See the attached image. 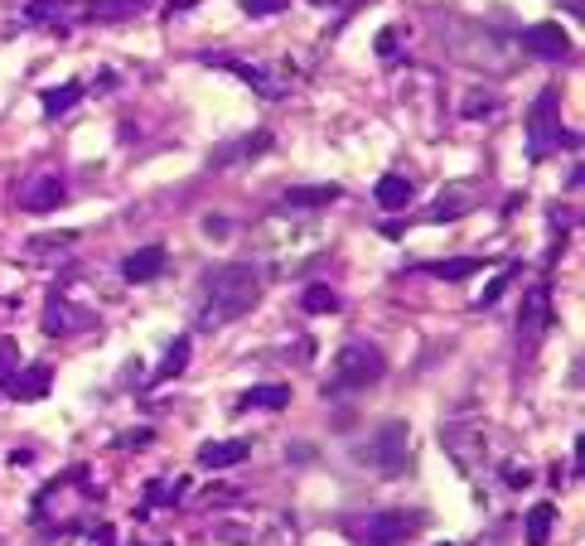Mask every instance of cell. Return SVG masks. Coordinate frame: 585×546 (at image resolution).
Segmentation results:
<instances>
[{
  "instance_id": "484cf974",
  "label": "cell",
  "mask_w": 585,
  "mask_h": 546,
  "mask_svg": "<svg viewBox=\"0 0 585 546\" xmlns=\"http://www.w3.org/2000/svg\"><path fill=\"white\" fill-rule=\"evenodd\" d=\"M185 363H189V338H175V344L165 348L161 368H155V382H169V378H179V372H185Z\"/></svg>"
},
{
  "instance_id": "ac0fdd59",
  "label": "cell",
  "mask_w": 585,
  "mask_h": 546,
  "mask_svg": "<svg viewBox=\"0 0 585 546\" xmlns=\"http://www.w3.org/2000/svg\"><path fill=\"white\" fill-rule=\"evenodd\" d=\"M290 406V387L286 382H262V387H247L238 397V411H286Z\"/></svg>"
},
{
  "instance_id": "9a60e30c",
  "label": "cell",
  "mask_w": 585,
  "mask_h": 546,
  "mask_svg": "<svg viewBox=\"0 0 585 546\" xmlns=\"http://www.w3.org/2000/svg\"><path fill=\"white\" fill-rule=\"evenodd\" d=\"M474 203H479V193H470V189H445L435 203H426L421 218H426V223H455V218L474 213Z\"/></svg>"
},
{
  "instance_id": "52a82bcc",
  "label": "cell",
  "mask_w": 585,
  "mask_h": 546,
  "mask_svg": "<svg viewBox=\"0 0 585 546\" xmlns=\"http://www.w3.org/2000/svg\"><path fill=\"white\" fill-rule=\"evenodd\" d=\"M199 64L238 73V78L247 82V88L257 92V97H266V102H276V97H286V82H272V73H262L257 64H247V58H233V54H199Z\"/></svg>"
},
{
  "instance_id": "7402d4cb",
  "label": "cell",
  "mask_w": 585,
  "mask_h": 546,
  "mask_svg": "<svg viewBox=\"0 0 585 546\" xmlns=\"http://www.w3.org/2000/svg\"><path fill=\"white\" fill-rule=\"evenodd\" d=\"M82 97H88V82H64V88H48L44 92V112L48 116H68Z\"/></svg>"
},
{
  "instance_id": "30bf717a",
  "label": "cell",
  "mask_w": 585,
  "mask_h": 546,
  "mask_svg": "<svg viewBox=\"0 0 585 546\" xmlns=\"http://www.w3.org/2000/svg\"><path fill=\"white\" fill-rule=\"evenodd\" d=\"M522 48H528L532 58H566L571 54V40H566L562 24L542 20V24H528V30H522Z\"/></svg>"
},
{
  "instance_id": "4fadbf2b",
  "label": "cell",
  "mask_w": 585,
  "mask_h": 546,
  "mask_svg": "<svg viewBox=\"0 0 585 546\" xmlns=\"http://www.w3.org/2000/svg\"><path fill=\"white\" fill-rule=\"evenodd\" d=\"M64 199H68V193H64V179H58V175H40V179H30V185H24L20 209H24V213H54Z\"/></svg>"
},
{
  "instance_id": "d4e9b609",
  "label": "cell",
  "mask_w": 585,
  "mask_h": 546,
  "mask_svg": "<svg viewBox=\"0 0 585 546\" xmlns=\"http://www.w3.org/2000/svg\"><path fill=\"white\" fill-rule=\"evenodd\" d=\"M552 527H556V503H538L528 513V546H547Z\"/></svg>"
},
{
  "instance_id": "6da1fadb",
  "label": "cell",
  "mask_w": 585,
  "mask_h": 546,
  "mask_svg": "<svg viewBox=\"0 0 585 546\" xmlns=\"http://www.w3.org/2000/svg\"><path fill=\"white\" fill-rule=\"evenodd\" d=\"M257 300H262V271L252 261L209 266L199 281V314H194V324L199 330H223V324L257 310Z\"/></svg>"
},
{
  "instance_id": "ba28073f",
  "label": "cell",
  "mask_w": 585,
  "mask_h": 546,
  "mask_svg": "<svg viewBox=\"0 0 585 546\" xmlns=\"http://www.w3.org/2000/svg\"><path fill=\"white\" fill-rule=\"evenodd\" d=\"M92 324H97V314H92V310L68 305L64 296H48V310H44V334H48V338L82 334V330H92Z\"/></svg>"
},
{
  "instance_id": "5b68a950",
  "label": "cell",
  "mask_w": 585,
  "mask_h": 546,
  "mask_svg": "<svg viewBox=\"0 0 585 546\" xmlns=\"http://www.w3.org/2000/svg\"><path fill=\"white\" fill-rule=\"evenodd\" d=\"M441 445H445V455L460 465V475H474V469L484 465V431L474 426V421H455V426H445Z\"/></svg>"
},
{
  "instance_id": "7a4b0ae2",
  "label": "cell",
  "mask_w": 585,
  "mask_h": 546,
  "mask_svg": "<svg viewBox=\"0 0 585 546\" xmlns=\"http://www.w3.org/2000/svg\"><path fill=\"white\" fill-rule=\"evenodd\" d=\"M562 141L576 145V136L562 131V92H556V82H547V88L532 97V112H528V160L532 165L547 160Z\"/></svg>"
},
{
  "instance_id": "d6986e66",
  "label": "cell",
  "mask_w": 585,
  "mask_h": 546,
  "mask_svg": "<svg viewBox=\"0 0 585 546\" xmlns=\"http://www.w3.org/2000/svg\"><path fill=\"white\" fill-rule=\"evenodd\" d=\"M247 455H252L247 441H209V445H199V469H233Z\"/></svg>"
},
{
  "instance_id": "cb8c5ba5",
  "label": "cell",
  "mask_w": 585,
  "mask_h": 546,
  "mask_svg": "<svg viewBox=\"0 0 585 546\" xmlns=\"http://www.w3.org/2000/svg\"><path fill=\"white\" fill-rule=\"evenodd\" d=\"M426 271L435 276V281H465V276L474 271H484V261L479 257H445V261H435V266H426Z\"/></svg>"
},
{
  "instance_id": "83f0119b",
  "label": "cell",
  "mask_w": 585,
  "mask_h": 546,
  "mask_svg": "<svg viewBox=\"0 0 585 546\" xmlns=\"http://www.w3.org/2000/svg\"><path fill=\"white\" fill-rule=\"evenodd\" d=\"M508 281H514V271H498L494 281H489V290H484V296H479V310H489L494 300H498V296H504V290H508Z\"/></svg>"
},
{
  "instance_id": "603a6c76",
  "label": "cell",
  "mask_w": 585,
  "mask_h": 546,
  "mask_svg": "<svg viewBox=\"0 0 585 546\" xmlns=\"http://www.w3.org/2000/svg\"><path fill=\"white\" fill-rule=\"evenodd\" d=\"M300 310H305V314H334V310H339L334 286H324V281L305 286V290H300Z\"/></svg>"
},
{
  "instance_id": "9c48e42d",
  "label": "cell",
  "mask_w": 585,
  "mask_h": 546,
  "mask_svg": "<svg viewBox=\"0 0 585 546\" xmlns=\"http://www.w3.org/2000/svg\"><path fill=\"white\" fill-rule=\"evenodd\" d=\"M5 397H15V402H40V397L54 387V368L48 363H30V368H15L5 372Z\"/></svg>"
},
{
  "instance_id": "f546056e",
  "label": "cell",
  "mask_w": 585,
  "mask_h": 546,
  "mask_svg": "<svg viewBox=\"0 0 585 546\" xmlns=\"http://www.w3.org/2000/svg\"><path fill=\"white\" fill-rule=\"evenodd\" d=\"M15 368H20L15 344H10V338H0V378H5V372H15Z\"/></svg>"
},
{
  "instance_id": "2e32d148",
  "label": "cell",
  "mask_w": 585,
  "mask_h": 546,
  "mask_svg": "<svg viewBox=\"0 0 585 546\" xmlns=\"http://www.w3.org/2000/svg\"><path fill=\"white\" fill-rule=\"evenodd\" d=\"M151 10V0H88L82 5V20L92 24H121V20H136Z\"/></svg>"
},
{
  "instance_id": "1f68e13d",
  "label": "cell",
  "mask_w": 585,
  "mask_h": 546,
  "mask_svg": "<svg viewBox=\"0 0 585 546\" xmlns=\"http://www.w3.org/2000/svg\"><path fill=\"white\" fill-rule=\"evenodd\" d=\"M92 546H112V527H97V537H92Z\"/></svg>"
},
{
  "instance_id": "4316f807",
  "label": "cell",
  "mask_w": 585,
  "mask_h": 546,
  "mask_svg": "<svg viewBox=\"0 0 585 546\" xmlns=\"http://www.w3.org/2000/svg\"><path fill=\"white\" fill-rule=\"evenodd\" d=\"M286 0H242V15L247 20H266V15H282Z\"/></svg>"
},
{
  "instance_id": "277c9868",
  "label": "cell",
  "mask_w": 585,
  "mask_h": 546,
  "mask_svg": "<svg viewBox=\"0 0 585 546\" xmlns=\"http://www.w3.org/2000/svg\"><path fill=\"white\" fill-rule=\"evenodd\" d=\"M407 421H387V426H377V435L358 445V459L377 475H397V469H407Z\"/></svg>"
},
{
  "instance_id": "ffe728a7",
  "label": "cell",
  "mask_w": 585,
  "mask_h": 546,
  "mask_svg": "<svg viewBox=\"0 0 585 546\" xmlns=\"http://www.w3.org/2000/svg\"><path fill=\"white\" fill-rule=\"evenodd\" d=\"M73 15H78V10H73V0H30V5H24V20H30V24H48V30H68Z\"/></svg>"
},
{
  "instance_id": "8fae6325",
  "label": "cell",
  "mask_w": 585,
  "mask_h": 546,
  "mask_svg": "<svg viewBox=\"0 0 585 546\" xmlns=\"http://www.w3.org/2000/svg\"><path fill=\"white\" fill-rule=\"evenodd\" d=\"M426 523L421 513H377L368 523V546H397Z\"/></svg>"
},
{
  "instance_id": "4dcf8cb0",
  "label": "cell",
  "mask_w": 585,
  "mask_h": 546,
  "mask_svg": "<svg viewBox=\"0 0 585 546\" xmlns=\"http://www.w3.org/2000/svg\"><path fill=\"white\" fill-rule=\"evenodd\" d=\"M310 5H320V10H353L358 0H310Z\"/></svg>"
},
{
  "instance_id": "44dd1931",
  "label": "cell",
  "mask_w": 585,
  "mask_h": 546,
  "mask_svg": "<svg viewBox=\"0 0 585 546\" xmlns=\"http://www.w3.org/2000/svg\"><path fill=\"white\" fill-rule=\"evenodd\" d=\"M373 199H377V209H387V213H401L411 203V179L407 175H383L373 185Z\"/></svg>"
},
{
  "instance_id": "5bb4252c",
  "label": "cell",
  "mask_w": 585,
  "mask_h": 546,
  "mask_svg": "<svg viewBox=\"0 0 585 546\" xmlns=\"http://www.w3.org/2000/svg\"><path fill=\"white\" fill-rule=\"evenodd\" d=\"M161 271H165V247H161V242H151V247L131 252V257L121 261V281H131V286L155 281V276H161Z\"/></svg>"
},
{
  "instance_id": "e0dca14e",
  "label": "cell",
  "mask_w": 585,
  "mask_h": 546,
  "mask_svg": "<svg viewBox=\"0 0 585 546\" xmlns=\"http://www.w3.org/2000/svg\"><path fill=\"white\" fill-rule=\"evenodd\" d=\"M334 199H339V185H300V189L282 193V209L286 213H314V209H329Z\"/></svg>"
},
{
  "instance_id": "8992f818",
  "label": "cell",
  "mask_w": 585,
  "mask_h": 546,
  "mask_svg": "<svg viewBox=\"0 0 585 546\" xmlns=\"http://www.w3.org/2000/svg\"><path fill=\"white\" fill-rule=\"evenodd\" d=\"M552 324H556L552 296H547V286H532L528 300H522V310H518V338H522V348L538 344V338L552 330Z\"/></svg>"
},
{
  "instance_id": "7c38bea8",
  "label": "cell",
  "mask_w": 585,
  "mask_h": 546,
  "mask_svg": "<svg viewBox=\"0 0 585 546\" xmlns=\"http://www.w3.org/2000/svg\"><path fill=\"white\" fill-rule=\"evenodd\" d=\"M276 136L272 131H252V136H242V141H228V145H218L213 151V169H228V165H242V160H257L262 151H272Z\"/></svg>"
},
{
  "instance_id": "3957f363",
  "label": "cell",
  "mask_w": 585,
  "mask_h": 546,
  "mask_svg": "<svg viewBox=\"0 0 585 546\" xmlns=\"http://www.w3.org/2000/svg\"><path fill=\"white\" fill-rule=\"evenodd\" d=\"M383 372H387L383 348L353 338V344L339 348V358H334V387H329V392H358V387H373Z\"/></svg>"
},
{
  "instance_id": "f1b7e54d",
  "label": "cell",
  "mask_w": 585,
  "mask_h": 546,
  "mask_svg": "<svg viewBox=\"0 0 585 546\" xmlns=\"http://www.w3.org/2000/svg\"><path fill=\"white\" fill-rule=\"evenodd\" d=\"M377 58H397V30H393V24L377 30Z\"/></svg>"
}]
</instances>
